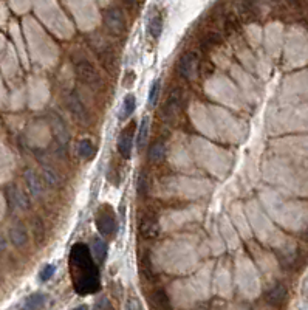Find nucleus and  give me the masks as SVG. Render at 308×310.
Instances as JSON below:
<instances>
[{
    "mask_svg": "<svg viewBox=\"0 0 308 310\" xmlns=\"http://www.w3.org/2000/svg\"><path fill=\"white\" fill-rule=\"evenodd\" d=\"M70 267H72L73 286L78 293H95L100 289L98 269L92 261L86 245L78 244L73 247L72 255H70Z\"/></svg>",
    "mask_w": 308,
    "mask_h": 310,
    "instance_id": "1",
    "label": "nucleus"
},
{
    "mask_svg": "<svg viewBox=\"0 0 308 310\" xmlns=\"http://www.w3.org/2000/svg\"><path fill=\"white\" fill-rule=\"evenodd\" d=\"M76 75L82 82H86L87 86H90L93 89H100L103 86V79H101L100 73H98V70L89 61L76 62Z\"/></svg>",
    "mask_w": 308,
    "mask_h": 310,
    "instance_id": "2",
    "label": "nucleus"
},
{
    "mask_svg": "<svg viewBox=\"0 0 308 310\" xmlns=\"http://www.w3.org/2000/svg\"><path fill=\"white\" fill-rule=\"evenodd\" d=\"M104 23L107 26V30L115 34L121 36L125 31V17L121 9L118 8H108L104 12Z\"/></svg>",
    "mask_w": 308,
    "mask_h": 310,
    "instance_id": "3",
    "label": "nucleus"
},
{
    "mask_svg": "<svg viewBox=\"0 0 308 310\" xmlns=\"http://www.w3.org/2000/svg\"><path fill=\"white\" fill-rule=\"evenodd\" d=\"M96 227L101 231V234L104 236H111L116 230V220L113 213L110 211V208L107 205H104L103 208H100L96 216Z\"/></svg>",
    "mask_w": 308,
    "mask_h": 310,
    "instance_id": "4",
    "label": "nucleus"
},
{
    "mask_svg": "<svg viewBox=\"0 0 308 310\" xmlns=\"http://www.w3.org/2000/svg\"><path fill=\"white\" fill-rule=\"evenodd\" d=\"M178 70H180L181 76H183L185 79H194L199 73V56L195 53H192V51L185 53L180 58Z\"/></svg>",
    "mask_w": 308,
    "mask_h": 310,
    "instance_id": "5",
    "label": "nucleus"
},
{
    "mask_svg": "<svg viewBox=\"0 0 308 310\" xmlns=\"http://www.w3.org/2000/svg\"><path fill=\"white\" fill-rule=\"evenodd\" d=\"M160 233V225L155 214H144L139 222V236L143 239H155Z\"/></svg>",
    "mask_w": 308,
    "mask_h": 310,
    "instance_id": "6",
    "label": "nucleus"
},
{
    "mask_svg": "<svg viewBox=\"0 0 308 310\" xmlns=\"http://www.w3.org/2000/svg\"><path fill=\"white\" fill-rule=\"evenodd\" d=\"M149 303L155 310H172V303L167 297L166 290L163 289H155L152 290L149 295Z\"/></svg>",
    "mask_w": 308,
    "mask_h": 310,
    "instance_id": "7",
    "label": "nucleus"
},
{
    "mask_svg": "<svg viewBox=\"0 0 308 310\" xmlns=\"http://www.w3.org/2000/svg\"><path fill=\"white\" fill-rule=\"evenodd\" d=\"M287 297H288L287 287L284 284H276L273 289L267 292V295H265V301L274 307H279L287 301Z\"/></svg>",
    "mask_w": 308,
    "mask_h": 310,
    "instance_id": "8",
    "label": "nucleus"
},
{
    "mask_svg": "<svg viewBox=\"0 0 308 310\" xmlns=\"http://www.w3.org/2000/svg\"><path fill=\"white\" fill-rule=\"evenodd\" d=\"M132 131H133V126H130L127 131H124L118 138V151L121 154V157L125 158V160H129L130 155H132V148H133Z\"/></svg>",
    "mask_w": 308,
    "mask_h": 310,
    "instance_id": "9",
    "label": "nucleus"
},
{
    "mask_svg": "<svg viewBox=\"0 0 308 310\" xmlns=\"http://www.w3.org/2000/svg\"><path fill=\"white\" fill-rule=\"evenodd\" d=\"M51 128H53L54 137L59 142V145L61 146H67L68 142H70V134H68V131L65 128L64 121L58 115H56V114L51 115Z\"/></svg>",
    "mask_w": 308,
    "mask_h": 310,
    "instance_id": "10",
    "label": "nucleus"
},
{
    "mask_svg": "<svg viewBox=\"0 0 308 310\" xmlns=\"http://www.w3.org/2000/svg\"><path fill=\"white\" fill-rule=\"evenodd\" d=\"M181 98H183V95H181L180 89H174L171 92L169 98H167L166 107H164V117L166 118H172V117L177 115V112L181 107Z\"/></svg>",
    "mask_w": 308,
    "mask_h": 310,
    "instance_id": "11",
    "label": "nucleus"
},
{
    "mask_svg": "<svg viewBox=\"0 0 308 310\" xmlns=\"http://www.w3.org/2000/svg\"><path fill=\"white\" fill-rule=\"evenodd\" d=\"M68 107H70V110L73 112V115L79 121H82L84 124H87V121H89V110L86 109V106L81 103L78 95H72L68 98Z\"/></svg>",
    "mask_w": 308,
    "mask_h": 310,
    "instance_id": "12",
    "label": "nucleus"
},
{
    "mask_svg": "<svg viewBox=\"0 0 308 310\" xmlns=\"http://www.w3.org/2000/svg\"><path fill=\"white\" fill-rule=\"evenodd\" d=\"M8 197H9V202L14 208H19V209H26L30 206V202H28V197L25 195L23 191H20L17 186H9L8 188Z\"/></svg>",
    "mask_w": 308,
    "mask_h": 310,
    "instance_id": "13",
    "label": "nucleus"
},
{
    "mask_svg": "<svg viewBox=\"0 0 308 310\" xmlns=\"http://www.w3.org/2000/svg\"><path fill=\"white\" fill-rule=\"evenodd\" d=\"M25 180H26V185H28L30 192L34 197H39L42 194V191H44V186H42V181H40L39 175L33 171V169H26L25 171Z\"/></svg>",
    "mask_w": 308,
    "mask_h": 310,
    "instance_id": "14",
    "label": "nucleus"
},
{
    "mask_svg": "<svg viewBox=\"0 0 308 310\" xmlns=\"http://www.w3.org/2000/svg\"><path fill=\"white\" fill-rule=\"evenodd\" d=\"M9 239L16 247H23L28 241V234H26V230L23 225L16 223L14 227H11L9 228Z\"/></svg>",
    "mask_w": 308,
    "mask_h": 310,
    "instance_id": "15",
    "label": "nucleus"
},
{
    "mask_svg": "<svg viewBox=\"0 0 308 310\" xmlns=\"http://www.w3.org/2000/svg\"><path fill=\"white\" fill-rule=\"evenodd\" d=\"M45 303H47V297L44 293H33L25 300L22 310H40L45 306Z\"/></svg>",
    "mask_w": 308,
    "mask_h": 310,
    "instance_id": "16",
    "label": "nucleus"
},
{
    "mask_svg": "<svg viewBox=\"0 0 308 310\" xmlns=\"http://www.w3.org/2000/svg\"><path fill=\"white\" fill-rule=\"evenodd\" d=\"M139 270H141L143 276L146 279H153L155 278V270H153V265H152V256L150 253L146 251L144 255L141 256V259H139Z\"/></svg>",
    "mask_w": 308,
    "mask_h": 310,
    "instance_id": "17",
    "label": "nucleus"
},
{
    "mask_svg": "<svg viewBox=\"0 0 308 310\" xmlns=\"http://www.w3.org/2000/svg\"><path fill=\"white\" fill-rule=\"evenodd\" d=\"M92 253L98 262H104L105 256H107V244L103 241V239L96 237L92 241Z\"/></svg>",
    "mask_w": 308,
    "mask_h": 310,
    "instance_id": "18",
    "label": "nucleus"
},
{
    "mask_svg": "<svg viewBox=\"0 0 308 310\" xmlns=\"http://www.w3.org/2000/svg\"><path fill=\"white\" fill-rule=\"evenodd\" d=\"M100 58L103 61V65L104 68L110 75H115L118 72V64H116V56L111 53V51H103L100 54Z\"/></svg>",
    "mask_w": 308,
    "mask_h": 310,
    "instance_id": "19",
    "label": "nucleus"
},
{
    "mask_svg": "<svg viewBox=\"0 0 308 310\" xmlns=\"http://www.w3.org/2000/svg\"><path fill=\"white\" fill-rule=\"evenodd\" d=\"M149 132H150V123H149V118L144 117L141 120V124H139V129H138V140H136V143H138V149L139 151H141L146 146V142H147V138H149Z\"/></svg>",
    "mask_w": 308,
    "mask_h": 310,
    "instance_id": "20",
    "label": "nucleus"
},
{
    "mask_svg": "<svg viewBox=\"0 0 308 310\" xmlns=\"http://www.w3.org/2000/svg\"><path fill=\"white\" fill-rule=\"evenodd\" d=\"M135 110V96L133 95H127L124 98L122 101V106L119 109V120H127Z\"/></svg>",
    "mask_w": 308,
    "mask_h": 310,
    "instance_id": "21",
    "label": "nucleus"
},
{
    "mask_svg": "<svg viewBox=\"0 0 308 310\" xmlns=\"http://www.w3.org/2000/svg\"><path fill=\"white\" fill-rule=\"evenodd\" d=\"M164 157H166V145L163 142H155L149 149V158L152 161L158 163V161H163Z\"/></svg>",
    "mask_w": 308,
    "mask_h": 310,
    "instance_id": "22",
    "label": "nucleus"
},
{
    "mask_svg": "<svg viewBox=\"0 0 308 310\" xmlns=\"http://www.w3.org/2000/svg\"><path fill=\"white\" fill-rule=\"evenodd\" d=\"M78 154H79V157L84 158V160L93 158L95 146H93V143L90 142V140H81V142L78 143Z\"/></svg>",
    "mask_w": 308,
    "mask_h": 310,
    "instance_id": "23",
    "label": "nucleus"
},
{
    "mask_svg": "<svg viewBox=\"0 0 308 310\" xmlns=\"http://www.w3.org/2000/svg\"><path fill=\"white\" fill-rule=\"evenodd\" d=\"M161 30H163V19L160 14H155L147 23V33L152 36V37H160L161 34Z\"/></svg>",
    "mask_w": 308,
    "mask_h": 310,
    "instance_id": "24",
    "label": "nucleus"
},
{
    "mask_svg": "<svg viewBox=\"0 0 308 310\" xmlns=\"http://www.w3.org/2000/svg\"><path fill=\"white\" fill-rule=\"evenodd\" d=\"M42 174H44V178L47 181V185H50L53 188H58L61 185V177H59V174L56 172L53 167L44 166V169H42Z\"/></svg>",
    "mask_w": 308,
    "mask_h": 310,
    "instance_id": "25",
    "label": "nucleus"
},
{
    "mask_svg": "<svg viewBox=\"0 0 308 310\" xmlns=\"http://www.w3.org/2000/svg\"><path fill=\"white\" fill-rule=\"evenodd\" d=\"M33 234H34V241L36 244H42L45 241V228H44V223L39 217H36L33 220Z\"/></svg>",
    "mask_w": 308,
    "mask_h": 310,
    "instance_id": "26",
    "label": "nucleus"
},
{
    "mask_svg": "<svg viewBox=\"0 0 308 310\" xmlns=\"http://www.w3.org/2000/svg\"><path fill=\"white\" fill-rule=\"evenodd\" d=\"M158 92H160V81H153L152 86H150V92H149V104L150 106H155L157 103V98H158Z\"/></svg>",
    "mask_w": 308,
    "mask_h": 310,
    "instance_id": "27",
    "label": "nucleus"
},
{
    "mask_svg": "<svg viewBox=\"0 0 308 310\" xmlns=\"http://www.w3.org/2000/svg\"><path fill=\"white\" fill-rule=\"evenodd\" d=\"M54 272H56V267H54L53 264L45 265L44 269H42V272H40V279H42V281H48V279H51L53 275H54Z\"/></svg>",
    "mask_w": 308,
    "mask_h": 310,
    "instance_id": "28",
    "label": "nucleus"
},
{
    "mask_svg": "<svg viewBox=\"0 0 308 310\" xmlns=\"http://www.w3.org/2000/svg\"><path fill=\"white\" fill-rule=\"evenodd\" d=\"M95 310H113V306L110 304V301L107 298H101V300L96 301Z\"/></svg>",
    "mask_w": 308,
    "mask_h": 310,
    "instance_id": "29",
    "label": "nucleus"
},
{
    "mask_svg": "<svg viewBox=\"0 0 308 310\" xmlns=\"http://www.w3.org/2000/svg\"><path fill=\"white\" fill-rule=\"evenodd\" d=\"M221 36L218 34V33H209L207 36H206V42L209 45H218V44H221Z\"/></svg>",
    "mask_w": 308,
    "mask_h": 310,
    "instance_id": "30",
    "label": "nucleus"
},
{
    "mask_svg": "<svg viewBox=\"0 0 308 310\" xmlns=\"http://www.w3.org/2000/svg\"><path fill=\"white\" fill-rule=\"evenodd\" d=\"M6 250V241L3 236H0V253H3Z\"/></svg>",
    "mask_w": 308,
    "mask_h": 310,
    "instance_id": "31",
    "label": "nucleus"
},
{
    "mask_svg": "<svg viewBox=\"0 0 308 310\" xmlns=\"http://www.w3.org/2000/svg\"><path fill=\"white\" fill-rule=\"evenodd\" d=\"M75 310H89V307H87V306H81V307H78V309H75Z\"/></svg>",
    "mask_w": 308,
    "mask_h": 310,
    "instance_id": "32",
    "label": "nucleus"
},
{
    "mask_svg": "<svg viewBox=\"0 0 308 310\" xmlns=\"http://www.w3.org/2000/svg\"><path fill=\"white\" fill-rule=\"evenodd\" d=\"M305 239H307V241H308V230H307V233H305Z\"/></svg>",
    "mask_w": 308,
    "mask_h": 310,
    "instance_id": "33",
    "label": "nucleus"
}]
</instances>
